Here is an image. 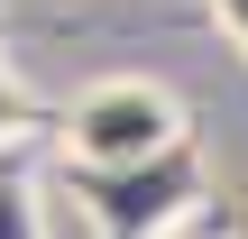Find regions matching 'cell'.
<instances>
[{"label":"cell","mask_w":248,"mask_h":239,"mask_svg":"<svg viewBox=\"0 0 248 239\" xmlns=\"http://www.w3.org/2000/svg\"><path fill=\"white\" fill-rule=\"evenodd\" d=\"M64 157L92 175H147L184 157V101L156 74H101L64 111Z\"/></svg>","instance_id":"cell-1"},{"label":"cell","mask_w":248,"mask_h":239,"mask_svg":"<svg viewBox=\"0 0 248 239\" xmlns=\"http://www.w3.org/2000/svg\"><path fill=\"white\" fill-rule=\"evenodd\" d=\"M28 129H37V101H28V83L9 74V55H0V147H18Z\"/></svg>","instance_id":"cell-2"},{"label":"cell","mask_w":248,"mask_h":239,"mask_svg":"<svg viewBox=\"0 0 248 239\" xmlns=\"http://www.w3.org/2000/svg\"><path fill=\"white\" fill-rule=\"evenodd\" d=\"M0 239H46V230H37V203H28L18 175H0Z\"/></svg>","instance_id":"cell-3"},{"label":"cell","mask_w":248,"mask_h":239,"mask_svg":"<svg viewBox=\"0 0 248 239\" xmlns=\"http://www.w3.org/2000/svg\"><path fill=\"white\" fill-rule=\"evenodd\" d=\"M212 18L230 28V46H239V55H248V0H212Z\"/></svg>","instance_id":"cell-4"},{"label":"cell","mask_w":248,"mask_h":239,"mask_svg":"<svg viewBox=\"0 0 248 239\" xmlns=\"http://www.w3.org/2000/svg\"><path fill=\"white\" fill-rule=\"evenodd\" d=\"M166 239H202V230H166Z\"/></svg>","instance_id":"cell-5"}]
</instances>
